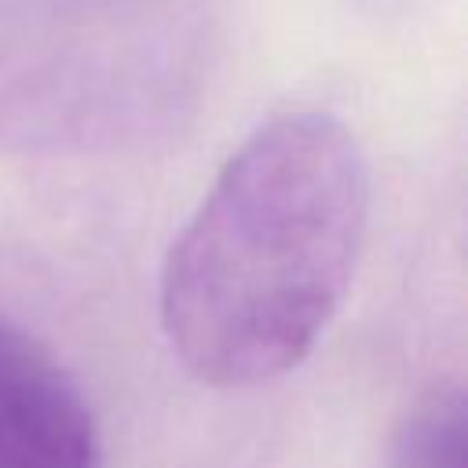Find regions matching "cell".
Returning a JSON list of instances; mask_svg holds the SVG:
<instances>
[{
  "mask_svg": "<svg viewBox=\"0 0 468 468\" xmlns=\"http://www.w3.org/2000/svg\"><path fill=\"white\" fill-rule=\"evenodd\" d=\"M369 223V165L322 110L260 124L216 172L161 271V329L208 388L300 366L340 311Z\"/></svg>",
  "mask_w": 468,
  "mask_h": 468,
  "instance_id": "cell-1",
  "label": "cell"
},
{
  "mask_svg": "<svg viewBox=\"0 0 468 468\" xmlns=\"http://www.w3.org/2000/svg\"><path fill=\"white\" fill-rule=\"evenodd\" d=\"M208 51V0H0V154L168 139L197 110Z\"/></svg>",
  "mask_w": 468,
  "mask_h": 468,
  "instance_id": "cell-2",
  "label": "cell"
},
{
  "mask_svg": "<svg viewBox=\"0 0 468 468\" xmlns=\"http://www.w3.org/2000/svg\"><path fill=\"white\" fill-rule=\"evenodd\" d=\"M0 468H102L80 388L7 318H0Z\"/></svg>",
  "mask_w": 468,
  "mask_h": 468,
  "instance_id": "cell-3",
  "label": "cell"
},
{
  "mask_svg": "<svg viewBox=\"0 0 468 468\" xmlns=\"http://www.w3.org/2000/svg\"><path fill=\"white\" fill-rule=\"evenodd\" d=\"M391 468H468V410L457 384L424 395L395 431Z\"/></svg>",
  "mask_w": 468,
  "mask_h": 468,
  "instance_id": "cell-4",
  "label": "cell"
}]
</instances>
